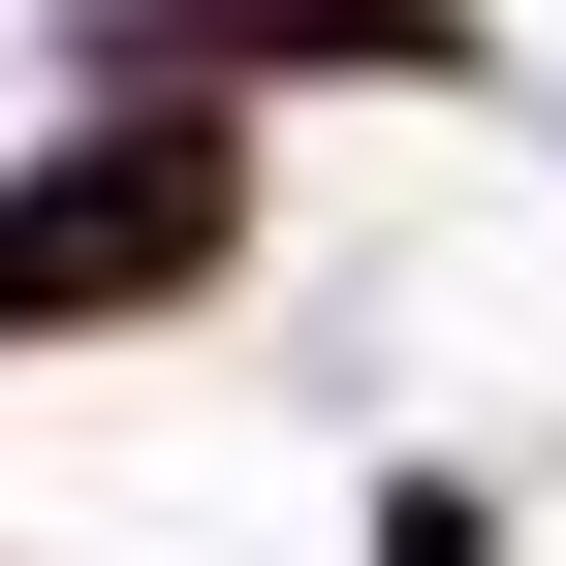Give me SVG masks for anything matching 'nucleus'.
<instances>
[{
    "mask_svg": "<svg viewBox=\"0 0 566 566\" xmlns=\"http://www.w3.org/2000/svg\"><path fill=\"white\" fill-rule=\"evenodd\" d=\"M221 221H252V126H221V95H126L95 158L0 189V346H63V315H189Z\"/></svg>",
    "mask_w": 566,
    "mask_h": 566,
    "instance_id": "1",
    "label": "nucleus"
}]
</instances>
